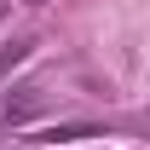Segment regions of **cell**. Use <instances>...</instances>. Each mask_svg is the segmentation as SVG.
Listing matches in <instances>:
<instances>
[{
    "instance_id": "1",
    "label": "cell",
    "mask_w": 150,
    "mask_h": 150,
    "mask_svg": "<svg viewBox=\"0 0 150 150\" xmlns=\"http://www.w3.org/2000/svg\"><path fill=\"white\" fill-rule=\"evenodd\" d=\"M40 110H46V87H35V81L6 87V93H0V133H12V127H23V121H35Z\"/></svg>"
},
{
    "instance_id": "2",
    "label": "cell",
    "mask_w": 150,
    "mask_h": 150,
    "mask_svg": "<svg viewBox=\"0 0 150 150\" xmlns=\"http://www.w3.org/2000/svg\"><path fill=\"white\" fill-rule=\"evenodd\" d=\"M29 52H35V40H12V46H0V81H6V75L18 69V64H23Z\"/></svg>"
},
{
    "instance_id": "3",
    "label": "cell",
    "mask_w": 150,
    "mask_h": 150,
    "mask_svg": "<svg viewBox=\"0 0 150 150\" xmlns=\"http://www.w3.org/2000/svg\"><path fill=\"white\" fill-rule=\"evenodd\" d=\"M0 18H6V0H0Z\"/></svg>"
},
{
    "instance_id": "4",
    "label": "cell",
    "mask_w": 150,
    "mask_h": 150,
    "mask_svg": "<svg viewBox=\"0 0 150 150\" xmlns=\"http://www.w3.org/2000/svg\"><path fill=\"white\" fill-rule=\"evenodd\" d=\"M29 6H40V0H29Z\"/></svg>"
}]
</instances>
